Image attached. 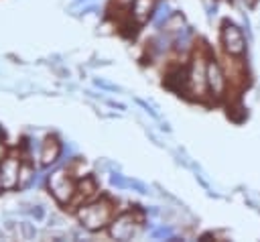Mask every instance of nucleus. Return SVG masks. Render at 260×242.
<instances>
[{"instance_id":"1","label":"nucleus","mask_w":260,"mask_h":242,"mask_svg":"<svg viewBox=\"0 0 260 242\" xmlns=\"http://www.w3.org/2000/svg\"><path fill=\"white\" fill-rule=\"evenodd\" d=\"M73 214H75V218L83 230L102 232V230H108V226L116 218L118 201L112 199L110 195H98V197L81 203Z\"/></svg>"},{"instance_id":"2","label":"nucleus","mask_w":260,"mask_h":242,"mask_svg":"<svg viewBox=\"0 0 260 242\" xmlns=\"http://www.w3.org/2000/svg\"><path fill=\"white\" fill-rule=\"evenodd\" d=\"M207 57H209V51L203 47L191 53L187 63V83L183 94L185 98L201 104L211 102L209 89H207Z\"/></svg>"},{"instance_id":"3","label":"nucleus","mask_w":260,"mask_h":242,"mask_svg":"<svg viewBox=\"0 0 260 242\" xmlns=\"http://www.w3.org/2000/svg\"><path fill=\"white\" fill-rule=\"evenodd\" d=\"M144 218H146V211L140 209L138 205H134L132 209L118 211L116 218L112 220V224L108 226V236L112 240H120V242L134 240L142 232Z\"/></svg>"},{"instance_id":"4","label":"nucleus","mask_w":260,"mask_h":242,"mask_svg":"<svg viewBox=\"0 0 260 242\" xmlns=\"http://www.w3.org/2000/svg\"><path fill=\"white\" fill-rule=\"evenodd\" d=\"M47 187L59 205L69 207L77 193V179L67 171V167H59L47 175Z\"/></svg>"},{"instance_id":"5","label":"nucleus","mask_w":260,"mask_h":242,"mask_svg":"<svg viewBox=\"0 0 260 242\" xmlns=\"http://www.w3.org/2000/svg\"><path fill=\"white\" fill-rule=\"evenodd\" d=\"M219 43L221 51L228 57H244L248 51V39L244 35V28L232 22L230 18H225L219 26Z\"/></svg>"},{"instance_id":"6","label":"nucleus","mask_w":260,"mask_h":242,"mask_svg":"<svg viewBox=\"0 0 260 242\" xmlns=\"http://www.w3.org/2000/svg\"><path fill=\"white\" fill-rule=\"evenodd\" d=\"M207 89L211 102H221L230 94V79L225 75V69L221 61L211 53L207 57Z\"/></svg>"},{"instance_id":"7","label":"nucleus","mask_w":260,"mask_h":242,"mask_svg":"<svg viewBox=\"0 0 260 242\" xmlns=\"http://www.w3.org/2000/svg\"><path fill=\"white\" fill-rule=\"evenodd\" d=\"M22 153H8L0 161V177H2V187L4 191H12L18 187V175H20V165H22Z\"/></svg>"},{"instance_id":"8","label":"nucleus","mask_w":260,"mask_h":242,"mask_svg":"<svg viewBox=\"0 0 260 242\" xmlns=\"http://www.w3.org/2000/svg\"><path fill=\"white\" fill-rule=\"evenodd\" d=\"M98 195H100L98 179L89 173V175L77 179V193H75V199H73V203L69 205V209L75 211L81 203H85V201H89V199H93V197H98Z\"/></svg>"},{"instance_id":"9","label":"nucleus","mask_w":260,"mask_h":242,"mask_svg":"<svg viewBox=\"0 0 260 242\" xmlns=\"http://www.w3.org/2000/svg\"><path fill=\"white\" fill-rule=\"evenodd\" d=\"M154 10H156V0H134L132 6L126 10V16L132 24L142 26L148 20H152Z\"/></svg>"},{"instance_id":"10","label":"nucleus","mask_w":260,"mask_h":242,"mask_svg":"<svg viewBox=\"0 0 260 242\" xmlns=\"http://www.w3.org/2000/svg\"><path fill=\"white\" fill-rule=\"evenodd\" d=\"M63 153V144L59 142V138L55 134L45 136V140L41 142V153H39V165L41 167H51L61 159Z\"/></svg>"},{"instance_id":"11","label":"nucleus","mask_w":260,"mask_h":242,"mask_svg":"<svg viewBox=\"0 0 260 242\" xmlns=\"http://www.w3.org/2000/svg\"><path fill=\"white\" fill-rule=\"evenodd\" d=\"M187 28V18H185V14L183 12H179V10H173L171 14H169V18L165 20V24H162V28L160 31H165V33H169V35H179V33H183Z\"/></svg>"},{"instance_id":"12","label":"nucleus","mask_w":260,"mask_h":242,"mask_svg":"<svg viewBox=\"0 0 260 242\" xmlns=\"http://www.w3.org/2000/svg\"><path fill=\"white\" fill-rule=\"evenodd\" d=\"M37 177V165L30 159H22L20 165V175H18V189H24L32 183V179Z\"/></svg>"},{"instance_id":"13","label":"nucleus","mask_w":260,"mask_h":242,"mask_svg":"<svg viewBox=\"0 0 260 242\" xmlns=\"http://www.w3.org/2000/svg\"><path fill=\"white\" fill-rule=\"evenodd\" d=\"M173 10L167 6V4H160V6H156V10H154V14H152V22H154V26L160 31L162 28V24H165V20L169 18V14H171Z\"/></svg>"},{"instance_id":"14","label":"nucleus","mask_w":260,"mask_h":242,"mask_svg":"<svg viewBox=\"0 0 260 242\" xmlns=\"http://www.w3.org/2000/svg\"><path fill=\"white\" fill-rule=\"evenodd\" d=\"M110 183L118 189H124V187H130V179H124L120 173H112L110 175Z\"/></svg>"},{"instance_id":"15","label":"nucleus","mask_w":260,"mask_h":242,"mask_svg":"<svg viewBox=\"0 0 260 242\" xmlns=\"http://www.w3.org/2000/svg\"><path fill=\"white\" fill-rule=\"evenodd\" d=\"M152 236H154V238H173V230H171L169 226H160V228H156V230L152 232Z\"/></svg>"},{"instance_id":"16","label":"nucleus","mask_w":260,"mask_h":242,"mask_svg":"<svg viewBox=\"0 0 260 242\" xmlns=\"http://www.w3.org/2000/svg\"><path fill=\"white\" fill-rule=\"evenodd\" d=\"M20 228H22V236L26 238V240H30V238H35L37 236V230L28 224V222H24V224H20Z\"/></svg>"},{"instance_id":"17","label":"nucleus","mask_w":260,"mask_h":242,"mask_svg":"<svg viewBox=\"0 0 260 242\" xmlns=\"http://www.w3.org/2000/svg\"><path fill=\"white\" fill-rule=\"evenodd\" d=\"M132 2H134V0H112V6L118 8L120 12H126V10L132 6Z\"/></svg>"},{"instance_id":"18","label":"nucleus","mask_w":260,"mask_h":242,"mask_svg":"<svg viewBox=\"0 0 260 242\" xmlns=\"http://www.w3.org/2000/svg\"><path fill=\"white\" fill-rule=\"evenodd\" d=\"M236 2H238L244 10H252V8L256 6V2H258V0H236Z\"/></svg>"},{"instance_id":"19","label":"nucleus","mask_w":260,"mask_h":242,"mask_svg":"<svg viewBox=\"0 0 260 242\" xmlns=\"http://www.w3.org/2000/svg\"><path fill=\"white\" fill-rule=\"evenodd\" d=\"M30 214H32L37 220H41V218L45 216V211H43V207H41V205H35V209H30Z\"/></svg>"},{"instance_id":"20","label":"nucleus","mask_w":260,"mask_h":242,"mask_svg":"<svg viewBox=\"0 0 260 242\" xmlns=\"http://www.w3.org/2000/svg\"><path fill=\"white\" fill-rule=\"evenodd\" d=\"M0 140H6V134H4V130H2V126H0Z\"/></svg>"},{"instance_id":"21","label":"nucleus","mask_w":260,"mask_h":242,"mask_svg":"<svg viewBox=\"0 0 260 242\" xmlns=\"http://www.w3.org/2000/svg\"><path fill=\"white\" fill-rule=\"evenodd\" d=\"M0 191H4V187H2V177H0Z\"/></svg>"}]
</instances>
